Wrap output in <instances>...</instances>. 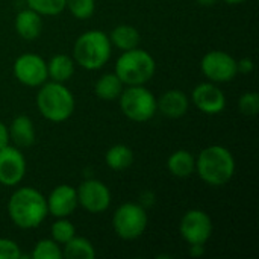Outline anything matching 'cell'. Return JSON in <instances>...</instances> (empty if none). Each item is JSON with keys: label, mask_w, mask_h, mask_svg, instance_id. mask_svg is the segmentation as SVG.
Instances as JSON below:
<instances>
[{"label": "cell", "mask_w": 259, "mask_h": 259, "mask_svg": "<svg viewBox=\"0 0 259 259\" xmlns=\"http://www.w3.org/2000/svg\"><path fill=\"white\" fill-rule=\"evenodd\" d=\"M235 158L232 152L220 144L200 150L196 158V173L209 187H223L235 175Z\"/></svg>", "instance_id": "cell-2"}, {"label": "cell", "mask_w": 259, "mask_h": 259, "mask_svg": "<svg viewBox=\"0 0 259 259\" xmlns=\"http://www.w3.org/2000/svg\"><path fill=\"white\" fill-rule=\"evenodd\" d=\"M167 170L175 178L179 179L190 178L191 175L196 173V156L185 149H179L168 156Z\"/></svg>", "instance_id": "cell-18"}, {"label": "cell", "mask_w": 259, "mask_h": 259, "mask_svg": "<svg viewBox=\"0 0 259 259\" xmlns=\"http://www.w3.org/2000/svg\"><path fill=\"white\" fill-rule=\"evenodd\" d=\"M190 253L193 256H202L205 253V246L196 244V246H190Z\"/></svg>", "instance_id": "cell-32"}, {"label": "cell", "mask_w": 259, "mask_h": 259, "mask_svg": "<svg viewBox=\"0 0 259 259\" xmlns=\"http://www.w3.org/2000/svg\"><path fill=\"white\" fill-rule=\"evenodd\" d=\"M190 97L182 90H168L156 99L158 111L171 120L182 118L190 108Z\"/></svg>", "instance_id": "cell-15"}, {"label": "cell", "mask_w": 259, "mask_h": 259, "mask_svg": "<svg viewBox=\"0 0 259 259\" xmlns=\"http://www.w3.org/2000/svg\"><path fill=\"white\" fill-rule=\"evenodd\" d=\"M197 2H199V5H202V6L208 8V6H214L219 0H197Z\"/></svg>", "instance_id": "cell-33"}, {"label": "cell", "mask_w": 259, "mask_h": 259, "mask_svg": "<svg viewBox=\"0 0 259 259\" xmlns=\"http://www.w3.org/2000/svg\"><path fill=\"white\" fill-rule=\"evenodd\" d=\"M237 70L238 73H243V74H249L253 71V61L250 58H243L240 61H237Z\"/></svg>", "instance_id": "cell-30"}, {"label": "cell", "mask_w": 259, "mask_h": 259, "mask_svg": "<svg viewBox=\"0 0 259 259\" xmlns=\"http://www.w3.org/2000/svg\"><path fill=\"white\" fill-rule=\"evenodd\" d=\"M77 203L90 214H102L111 206V191L99 179H87L77 188Z\"/></svg>", "instance_id": "cell-11"}, {"label": "cell", "mask_w": 259, "mask_h": 259, "mask_svg": "<svg viewBox=\"0 0 259 259\" xmlns=\"http://www.w3.org/2000/svg\"><path fill=\"white\" fill-rule=\"evenodd\" d=\"M156 71L155 58L144 49L135 47L123 52L114 67V73L120 77L124 87L146 85Z\"/></svg>", "instance_id": "cell-5"}, {"label": "cell", "mask_w": 259, "mask_h": 259, "mask_svg": "<svg viewBox=\"0 0 259 259\" xmlns=\"http://www.w3.org/2000/svg\"><path fill=\"white\" fill-rule=\"evenodd\" d=\"M50 234H52V240H55L58 244L64 246L73 237H76V228L68 220V217H61V219H56V222L52 225Z\"/></svg>", "instance_id": "cell-24"}, {"label": "cell", "mask_w": 259, "mask_h": 259, "mask_svg": "<svg viewBox=\"0 0 259 259\" xmlns=\"http://www.w3.org/2000/svg\"><path fill=\"white\" fill-rule=\"evenodd\" d=\"M32 259H62V246L58 244L55 240H39L33 250Z\"/></svg>", "instance_id": "cell-26"}, {"label": "cell", "mask_w": 259, "mask_h": 259, "mask_svg": "<svg viewBox=\"0 0 259 259\" xmlns=\"http://www.w3.org/2000/svg\"><path fill=\"white\" fill-rule=\"evenodd\" d=\"M8 131H9V140L18 149L30 147L35 143L33 121L24 114H20V115L14 117L11 124L8 126Z\"/></svg>", "instance_id": "cell-17"}, {"label": "cell", "mask_w": 259, "mask_h": 259, "mask_svg": "<svg viewBox=\"0 0 259 259\" xmlns=\"http://www.w3.org/2000/svg\"><path fill=\"white\" fill-rule=\"evenodd\" d=\"M14 27L20 38L24 41H33L42 32V17L30 8L21 9L15 15Z\"/></svg>", "instance_id": "cell-16"}, {"label": "cell", "mask_w": 259, "mask_h": 259, "mask_svg": "<svg viewBox=\"0 0 259 259\" xmlns=\"http://www.w3.org/2000/svg\"><path fill=\"white\" fill-rule=\"evenodd\" d=\"M8 215L18 229H36L49 215L46 196L33 187L17 188L9 197Z\"/></svg>", "instance_id": "cell-1"}, {"label": "cell", "mask_w": 259, "mask_h": 259, "mask_svg": "<svg viewBox=\"0 0 259 259\" xmlns=\"http://www.w3.org/2000/svg\"><path fill=\"white\" fill-rule=\"evenodd\" d=\"M179 234L190 246H205L212 235V220L202 209L187 211L179 223Z\"/></svg>", "instance_id": "cell-9"}, {"label": "cell", "mask_w": 259, "mask_h": 259, "mask_svg": "<svg viewBox=\"0 0 259 259\" xmlns=\"http://www.w3.org/2000/svg\"><path fill=\"white\" fill-rule=\"evenodd\" d=\"M203 76L214 83H226L237 77V59L223 50H211L203 55L200 61Z\"/></svg>", "instance_id": "cell-8"}, {"label": "cell", "mask_w": 259, "mask_h": 259, "mask_svg": "<svg viewBox=\"0 0 259 259\" xmlns=\"http://www.w3.org/2000/svg\"><path fill=\"white\" fill-rule=\"evenodd\" d=\"M65 9L77 20H88L96 11V0H67Z\"/></svg>", "instance_id": "cell-27"}, {"label": "cell", "mask_w": 259, "mask_h": 259, "mask_svg": "<svg viewBox=\"0 0 259 259\" xmlns=\"http://www.w3.org/2000/svg\"><path fill=\"white\" fill-rule=\"evenodd\" d=\"M118 105L123 115L137 123H146L158 112L156 97L146 85L124 87L118 97Z\"/></svg>", "instance_id": "cell-6"}, {"label": "cell", "mask_w": 259, "mask_h": 259, "mask_svg": "<svg viewBox=\"0 0 259 259\" xmlns=\"http://www.w3.org/2000/svg\"><path fill=\"white\" fill-rule=\"evenodd\" d=\"M46 200H47L49 214L56 219L70 217L79 206L76 188L71 185H67V184L55 187L50 191L49 197H46Z\"/></svg>", "instance_id": "cell-14"}, {"label": "cell", "mask_w": 259, "mask_h": 259, "mask_svg": "<svg viewBox=\"0 0 259 259\" xmlns=\"http://www.w3.org/2000/svg\"><path fill=\"white\" fill-rule=\"evenodd\" d=\"M190 102L203 114L217 115L226 108V96L214 82H202L194 87Z\"/></svg>", "instance_id": "cell-13"}, {"label": "cell", "mask_w": 259, "mask_h": 259, "mask_svg": "<svg viewBox=\"0 0 259 259\" xmlns=\"http://www.w3.org/2000/svg\"><path fill=\"white\" fill-rule=\"evenodd\" d=\"M36 93V108L39 114L52 121V123H62L68 120L76 108V100L73 93L61 82H44L38 87Z\"/></svg>", "instance_id": "cell-3"}, {"label": "cell", "mask_w": 259, "mask_h": 259, "mask_svg": "<svg viewBox=\"0 0 259 259\" xmlns=\"http://www.w3.org/2000/svg\"><path fill=\"white\" fill-rule=\"evenodd\" d=\"M74 70H76V62L73 56L64 53H58L52 56L50 61L47 62V74L55 82H61V83L68 82L73 77Z\"/></svg>", "instance_id": "cell-19"}, {"label": "cell", "mask_w": 259, "mask_h": 259, "mask_svg": "<svg viewBox=\"0 0 259 259\" xmlns=\"http://www.w3.org/2000/svg\"><path fill=\"white\" fill-rule=\"evenodd\" d=\"M123 88H124V83L120 80V77L115 73H105L94 83L96 96L105 102L118 100Z\"/></svg>", "instance_id": "cell-21"}, {"label": "cell", "mask_w": 259, "mask_h": 259, "mask_svg": "<svg viewBox=\"0 0 259 259\" xmlns=\"http://www.w3.org/2000/svg\"><path fill=\"white\" fill-rule=\"evenodd\" d=\"M12 73L21 85L30 88H38L49 79L47 62L36 53L20 55L12 65Z\"/></svg>", "instance_id": "cell-10"}, {"label": "cell", "mask_w": 259, "mask_h": 259, "mask_svg": "<svg viewBox=\"0 0 259 259\" xmlns=\"http://www.w3.org/2000/svg\"><path fill=\"white\" fill-rule=\"evenodd\" d=\"M96 249L93 243L83 237H73L62 246V258L67 259H94Z\"/></svg>", "instance_id": "cell-23"}, {"label": "cell", "mask_w": 259, "mask_h": 259, "mask_svg": "<svg viewBox=\"0 0 259 259\" xmlns=\"http://www.w3.org/2000/svg\"><path fill=\"white\" fill-rule=\"evenodd\" d=\"M23 253L20 246L8 238H0V259H21Z\"/></svg>", "instance_id": "cell-29"}, {"label": "cell", "mask_w": 259, "mask_h": 259, "mask_svg": "<svg viewBox=\"0 0 259 259\" xmlns=\"http://www.w3.org/2000/svg\"><path fill=\"white\" fill-rule=\"evenodd\" d=\"M134 152L126 144H115L106 150L105 162L114 171H123L134 164Z\"/></svg>", "instance_id": "cell-22"}, {"label": "cell", "mask_w": 259, "mask_h": 259, "mask_svg": "<svg viewBox=\"0 0 259 259\" xmlns=\"http://www.w3.org/2000/svg\"><path fill=\"white\" fill-rule=\"evenodd\" d=\"M109 41L112 44V47L126 52L131 49H135L140 46V32L137 30V27L131 26V24H118L115 26L109 33Z\"/></svg>", "instance_id": "cell-20"}, {"label": "cell", "mask_w": 259, "mask_h": 259, "mask_svg": "<svg viewBox=\"0 0 259 259\" xmlns=\"http://www.w3.org/2000/svg\"><path fill=\"white\" fill-rule=\"evenodd\" d=\"M27 164L23 152L15 146L0 149V184L5 187H17L26 175Z\"/></svg>", "instance_id": "cell-12"}, {"label": "cell", "mask_w": 259, "mask_h": 259, "mask_svg": "<svg viewBox=\"0 0 259 259\" xmlns=\"http://www.w3.org/2000/svg\"><path fill=\"white\" fill-rule=\"evenodd\" d=\"M238 109L244 117H255L259 112L258 93L249 91L238 99Z\"/></svg>", "instance_id": "cell-28"}, {"label": "cell", "mask_w": 259, "mask_h": 259, "mask_svg": "<svg viewBox=\"0 0 259 259\" xmlns=\"http://www.w3.org/2000/svg\"><path fill=\"white\" fill-rule=\"evenodd\" d=\"M149 215L143 205L127 202L120 205L112 215V228L118 238L124 241L138 240L147 229Z\"/></svg>", "instance_id": "cell-7"}, {"label": "cell", "mask_w": 259, "mask_h": 259, "mask_svg": "<svg viewBox=\"0 0 259 259\" xmlns=\"http://www.w3.org/2000/svg\"><path fill=\"white\" fill-rule=\"evenodd\" d=\"M27 8L38 12L41 17H55L65 11L67 0H26Z\"/></svg>", "instance_id": "cell-25"}, {"label": "cell", "mask_w": 259, "mask_h": 259, "mask_svg": "<svg viewBox=\"0 0 259 259\" xmlns=\"http://www.w3.org/2000/svg\"><path fill=\"white\" fill-rule=\"evenodd\" d=\"M112 55V44L108 33L93 29L83 32L73 44L74 62L88 71H97L108 64Z\"/></svg>", "instance_id": "cell-4"}, {"label": "cell", "mask_w": 259, "mask_h": 259, "mask_svg": "<svg viewBox=\"0 0 259 259\" xmlns=\"http://www.w3.org/2000/svg\"><path fill=\"white\" fill-rule=\"evenodd\" d=\"M11 143V140H9V131H8V126L3 123V121H0V149L2 147H5V146H8Z\"/></svg>", "instance_id": "cell-31"}, {"label": "cell", "mask_w": 259, "mask_h": 259, "mask_svg": "<svg viewBox=\"0 0 259 259\" xmlns=\"http://www.w3.org/2000/svg\"><path fill=\"white\" fill-rule=\"evenodd\" d=\"M223 2H226L228 5H240V3H244L247 0H223Z\"/></svg>", "instance_id": "cell-34"}]
</instances>
